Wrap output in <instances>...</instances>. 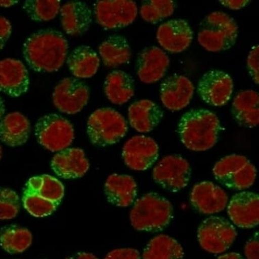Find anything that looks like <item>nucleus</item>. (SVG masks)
Instances as JSON below:
<instances>
[{"mask_svg": "<svg viewBox=\"0 0 259 259\" xmlns=\"http://www.w3.org/2000/svg\"><path fill=\"white\" fill-rule=\"evenodd\" d=\"M21 202L19 195L9 188H0V220H11L19 214Z\"/></svg>", "mask_w": 259, "mask_h": 259, "instance_id": "c9c22d12", "label": "nucleus"}, {"mask_svg": "<svg viewBox=\"0 0 259 259\" xmlns=\"http://www.w3.org/2000/svg\"><path fill=\"white\" fill-rule=\"evenodd\" d=\"M127 132V121L124 117L110 107L94 111L88 121V136L95 146L114 145L123 138Z\"/></svg>", "mask_w": 259, "mask_h": 259, "instance_id": "39448f33", "label": "nucleus"}, {"mask_svg": "<svg viewBox=\"0 0 259 259\" xmlns=\"http://www.w3.org/2000/svg\"><path fill=\"white\" fill-rule=\"evenodd\" d=\"M217 259H244V258L238 252H230L221 255Z\"/></svg>", "mask_w": 259, "mask_h": 259, "instance_id": "37998d69", "label": "nucleus"}, {"mask_svg": "<svg viewBox=\"0 0 259 259\" xmlns=\"http://www.w3.org/2000/svg\"><path fill=\"white\" fill-rule=\"evenodd\" d=\"M24 189L59 205L65 194V187L61 181L47 175L31 177Z\"/></svg>", "mask_w": 259, "mask_h": 259, "instance_id": "c756f323", "label": "nucleus"}, {"mask_svg": "<svg viewBox=\"0 0 259 259\" xmlns=\"http://www.w3.org/2000/svg\"><path fill=\"white\" fill-rule=\"evenodd\" d=\"M173 206L159 193H147L135 202L130 213L131 225L139 232H159L173 219Z\"/></svg>", "mask_w": 259, "mask_h": 259, "instance_id": "7ed1b4c3", "label": "nucleus"}, {"mask_svg": "<svg viewBox=\"0 0 259 259\" xmlns=\"http://www.w3.org/2000/svg\"><path fill=\"white\" fill-rule=\"evenodd\" d=\"M250 161L247 157L241 155H230L223 157L215 164L213 175L217 181L222 183L231 175L243 168Z\"/></svg>", "mask_w": 259, "mask_h": 259, "instance_id": "72a5a7b5", "label": "nucleus"}, {"mask_svg": "<svg viewBox=\"0 0 259 259\" xmlns=\"http://www.w3.org/2000/svg\"><path fill=\"white\" fill-rule=\"evenodd\" d=\"M169 64L170 59L162 50L156 47L145 48L137 57V75L143 83L157 82L164 76Z\"/></svg>", "mask_w": 259, "mask_h": 259, "instance_id": "a211bd4d", "label": "nucleus"}, {"mask_svg": "<svg viewBox=\"0 0 259 259\" xmlns=\"http://www.w3.org/2000/svg\"><path fill=\"white\" fill-rule=\"evenodd\" d=\"M234 90L233 79L228 73L220 70L208 71L199 81L197 91L207 104L223 106L230 100Z\"/></svg>", "mask_w": 259, "mask_h": 259, "instance_id": "9b49d317", "label": "nucleus"}, {"mask_svg": "<svg viewBox=\"0 0 259 259\" xmlns=\"http://www.w3.org/2000/svg\"><path fill=\"white\" fill-rule=\"evenodd\" d=\"M22 202L25 210L35 217L50 216L59 206V204L45 200L36 193L31 192L25 189H23Z\"/></svg>", "mask_w": 259, "mask_h": 259, "instance_id": "473e14b6", "label": "nucleus"}, {"mask_svg": "<svg viewBox=\"0 0 259 259\" xmlns=\"http://www.w3.org/2000/svg\"><path fill=\"white\" fill-rule=\"evenodd\" d=\"M105 259H141L140 253L131 248L115 249L106 255Z\"/></svg>", "mask_w": 259, "mask_h": 259, "instance_id": "4c0bfd02", "label": "nucleus"}, {"mask_svg": "<svg viewBox=\"0 0 259 259\" xmlns=\"http://www.w3.org/2000/svg\"><path fill=\"white\" fill-rule=\"evenodd\" d=\"M258 55V46L257 45L251 49L247 59V67H248V72L253 81L257 85L259 82Z\"/></svg>", "mask_w": 259, "mask_h": 259, "instance_id": "e433bc0d", "label": "nucleus"}, {"mask_svg": "<svg viewBox=\"0 0 259 259\" xmlns=\"http://www.w3.org/2000/svg\"><path fill=\"white\" fill-rule=\"evenodd\" d=\"M67 65L76 78H90L98 71L100 58L92 48L80 46L75 48L67 58Z\"/></svg>", "mask_w": 259, "mask_h": 259, "instance_id": "393cba45", "label": "nucleus"}, {"mask_svg": "<svg viewBox=\"0 0 259 259\" xmlns=\"http://www.w3.org/2000/svg\"><path fill=\"white\" fill-rule=\"evenodd\" d=\"M29 85V72L23 62L11 58L0 61V92L17 98L27 93Z\"/></svg>", "mask_w": 259, "mask_h": 259, "instance_id": "ddd939ff", "label": "nucleus"}, {"mask_svg": "<svg viewBox=\"0 0 259 259\" xmlns=\"http://www.w3.org/2000/svg\"><path fill=\"white\" fill-rule=\"evenodd\" d=\"M137 185L133 177L113 174L105 181L104 191L107 200L117 207H127L135 202L137 196Z\"/></svg>", "mask_w": 259, "mask_h": 259, "instance_id": "412c9836", "label": "nucleus"}, {"mask_svg": "<svg viewBox=\"0 0 259 259\" xmlns=\"http://www.w3.org/2000/svg\"><path fill=\"white\" fill-rule=\"evenodd\" d=\"M164 112L160 107L150 100L136 101L128 108L130 124L137 132L147 133L160 123Z\"/></svg>", "mask_w": 259, "mask_h": 259, "instance_id": "4be33fe9", "label": "nucleus"}, {"mask_svg": "<svg viewBox=\"0 0 259 259\" xmlns=\"http://www.w3.org/2000/svg\"><path fill=\"white\" fill-rule=\"evenodd\" d=\"M23 9L33 21H49L55 19L61 10V1H39L27 0L24 3Z\"/></svg>", "mask_w": 259, "mask_h": 259, "instance_id": "7c9ffc66", "label": "nucleus"}, {"mask_svg": "<svg viewBox=\"0 0 259 259\" xmlns=\"http://www.w3.org/2000/svg\"><path fill=\"white\" fill-rule=\"evenodd\" d=\"M37 142L52 152L68 148L74 140V128L70 121L56 113L44 115L35 125Z\"/></svg>", "mask_w": 259, "mask_h": 259, "instance_id": "423d86ee", "label": "nucleus"}, {"mask_svg": "<svg viewBox=\"0 0 259 259\" xmlns=\"http://www.w3.org/2000/svg\"><path fill=\"white\" fill-rule=\"evenodd\" d=\"M65 259H99L95 254L85 252H79L67 257Z\"/></svg>", "mask_w": 259, "mask_h": 259, "instance_id": "79ce46f5", "label": "nucleus"}, {"mask_svg": "<svg viewBox=\"0 0 259 259\" xmlns=\"http://www.w3.org/2000/svg\"><path fill=\"white\" fill-rule=\"evenodd\" d=\"M193 33L188 22L172 19L161 24L157 31V39L164 50L171 53H181L188 49Z\"/></svg>", "mask_w": 259, "mask_h": 259, "instance_id": "f3484780", "label": "nucleus"}, {"mask_svg": "<svg viewBox=\"0 0 259 259\" xmlns=\"http://www.w3.org/2000/svg\"><path fill=\"white\" fill-rule=\"evenodd\" d=\"M238 236L234 225L224 217L212 216L202 221L198 230L201 247L212 254L225 252Z\"/></svg>", "mask_w": 259, "mask_h": 259, "instance_id": "0eeeda50", "label": "nucleus"}, {"mask_svg": "<svg viewBox=\"0 0 259 259\" xmlns=\"http://www.w3.org/2000/svg\"><path fill=\"white\" fill-rule=\"evenodd\" d=\"M190 202L195 210L204 214L222 212L228 204V196L221 187L210 181L198 183L193 187Z\"/></svg>", "mask_w": 259, "mask_h": 259, "instance_id": "dca6fc26", "label": "nucleus"}, {"mask_svg": "<svg viewBox=\"0 0 259 259\" xmlns=\"http://www.w3.org/2000/svg\"><path fill=\"white\" fill-rule=\"evenodd\" d=\"M184 256L182 246L172 237L162 234L151 239L143 253V259H183Z\"/></svg>", "mask_w": 259, "mask_h": 259, "instance_id": "cd10ccee", "label": "nucleus"}, {"mask_svg": "<svg viewBox=\"0 0 259 259\" xmlns=\"http://www.w3.org/2000/svg\"><path fill=\"white\" fill-rule=\"evenodd\" d=\"M222 5L224 7L228 8V9L232 10H240L242 9L243 7H246L247 4L249 1H230V0H226V1H220Z\"/></svg>", "mask_w": 259, "mask_h": 259, "instance_id": "a19ab883", "label": "nucleus"}, {"mask_svg": "<svg viewBox=\"0 0 259 259\" xmlns=\"http://www.w3.org/2000/svg\"><path fill=\"white\" fill-rule=\"evenodd\" d=\"M259 234L256 232L246 242L244 252L247 259H259Z\"/></svg>", "mask_w": 259, "mask_h": 259, "instance_id": "58836bf2", "label": "nucleus"}, {"mask_svg": "<svg viewBox=\"0 0 259 259\" xmlns=\"http://www.w3.org/2000/svg\"><path fill=\"white\" fill-rule=\"evenodd\" d=\"M103 63L107 67H115L128 63L132 52L127 39L119 35H113L105 39L99 48Z\"/></svg>", "mask_w": 259, "mask_h": 259, "instance_id": "bb28decb", "label": "nucleus"}, {"mask_svg": "<svg viewBox=\"0 0 259 259\" xmlns=\"http://www.w3.org/2000/svg\"><path fill=\"white\" fill-rule=\"evenodd\" d=\"M12 33V25L3 16H0V51L5 47Z\"/></svg>", "mask_w": 259, "mask_h": 259, "instance_id": "ea45409f", "label": "nucleus"}, {"mask_svg": "<svg viewBox=\"0 0 259 259\" xmlns=\"http://www.w3.org/2000/svg\"><path fill=\"white\" fill-rule=\"evenodd\" d=\"M64 31L71 36H79L87 33L93 23V13L83 2L71 1L60 10Z\"/></svg>", "mask_w": 259, "mask_h": 259, "instance_id": "aec40b11", "label": "nucleus"}, {"mask_svg": "<svg viewBox=\"0 0 259 259\" xmlns=\"http://www.w3.org/2000/svg\"><path fill=\"white\" fill-rule=\"evenodd\" d=\"M191 170L188 161L179 155H168L153 168V179L163 189L179 192L188 185Z\"/></svg>", "mask_w": 259, "mask_h": 259, "instance_id": "6e6552de", "label": "nucleus"}, {"mask_svg": "<svg viewBox=\"0 0 259 259\" xmlns=\"http://www.w3.org/2000/svg\"><path fill=\"white\" fill-rule=\"evenodd\" d=\"M228 213L238 228H255L259 223L258 195L250 191L236 193L229 203Z\"/></svg>", "mask_w": 259, "mask_h": 259, "instance_id": "2eb2a0df", "label": "nucleus"}, {"mask_svg": "<svg viewBox=\"0 0 259 259\" xmlns=\"http://www.w3.org/2000/svg\"><path fill=\"white\" fill-rule=\"evenodd\" d=\"M194 85L188 77L174 74L161 82L159 93L161 103L170 111H180L191 102Z\"/></svg>", "mask_w": 259, "mask_h": 259, "instance_id": "4468645a", "label": "nucleus"}, {"mask_svg": "<svg viewBox=\"0 0 259 259\" xmlns=\"http://www.w3.org/2000/svg\"><path fill=\"white\" fill-rule=\"evenodd\" d=\"M256 177V169L249 161L243 168L231 175L221 184L228 188L235 190H243L249 188L254 184Z\"/></svg>", "mask_w": 259, "mask_h": 259, "instance_id": "f704fd0d", "label": "nucleus"}, {"mask_svg": "<svg viewBox=\"0 0 259 259\" xmlns=\"http://www.w3.org/2000/svg\"><path fill=\"white\" fill-rule=\"evenodd\" d=\"M90 98L89 87L76 77L62 79L54 90V105L59 111L73 115L82 110Z\"/></svg>", "mask_w": 259, "mask_h": 259, "instance_id": "9d476101", "label": "nucleus"}, {"mask_svg": "<svg viewBox=\"0 0 259 259\" xmlns=\"http://www.w3.org/2000/svg\"><path fill=\"white\" fill-rule=\"evenodd\" d=\"M51 168L58 177L73 179L84 176L90 164L82 149L68 147L55 155L52 159Z\"/></svg>", "mask_w": 259, "mask_h": 259, "instance_id": "6ab92c4d", "label": "nucleus"}, {"mask_svg": "<svg viewBox=\"0 0 259 259\" xmlns=\"http://www.w3.org/2000/svg\"><path fill=\"white\" fill-rule=\"evenodd\" d=\"M2 157H3V148H2L1 145H0V160H1Z\"/></svg>", "mask_w": 259, "mask_h": 259, "instance_id": "49530a36", "label": "nucleus"}, {"mask_svg": "<svg viewBox=\"0 0 259 259\" xmlns=\"http://www.w3.org/2000/svg\"><path fill=\"white\" fill-rule=\"evenodd\" d=\"M220 130V121L215 113L207 109H196L183 115L177 133L187 149L204 151L216 144Z\"/></svg>", "mask_w": 259, "mask_h": 259, "instance_id": "f03ea898", "label": "nucleus"}, {"mask_svg": "<svg viewBox=\"0 0 259 259\" xmlns=\"http://www.w3.org/2000/svg\"><path fill=\"white\" fill-rule=\"evenodd\" d=\"M33 242V235L27 228L16 225L5 226L0 230V246L11 254L27 250Z\"/></svg>", "mask_w": 259, "mask_h": 259, "instance_id": "c85d7f7f", "label": "nucleus"}, {"mask_svg": "<svg viewBox=\"0 0 259 259\" xmlns=\"http://www.w3.org/2000/svg\"><path fill=\"white\" fill-rule=\"evenodd\" d=\"M159 156V146L151 137L139 135L123 145L122 157L127 167L137 171L150 168Z\"/></svg>", "mask_w": 259, "mask_h": 259, "instance_id": "f8f14e48", "label": "nucleus"}, {"mask_svg": "<svg viewBox=\"0 0 259 259\" xmlns=\"http://www.w3.org/2000/svg\"><path fill=\"white\" fill-rule=\"evenodd\" d=\"M19 1H13V0H5V1H0V7L9 8L17 5Z\"/></svg>", "mask_w": 259, "mask_h": 259, "instance_id": "c03bdc74", "label": "nucleus"}, {"mask_svg": "<svg viewBox=\"0 0 259 259\" xmlns=\"http://www.w3.org/2000/svg\"><path fill=\"white\" fill-rule=\"evenodd\" d=\"M68 42L61 32L40 29L24 43L23 57L32 70L52 73L59 70L68 55Z\"/></svg>", "mask_w": 259, "mask_h": 259, "instance_id": "f257e3e1", "label": "nucleus"}, {"mask_svg": "<svg viewBox=\"0 0 259 259\" xmlns=\"http://www.w3.org/2000/svg\"><path fill=\"white\" fill-rule=\"evenodd\" d=\"M31 133V124L27 117L19 112H13L0 121V141L9 147L25 144Z\"/></svg>", "mask_w": 259, "mask_h": 259, "instance_id": "5701e85b", "label": "nucleus"}, {"mask_svg": "<svg viewBox=\"0 0 259 259\" xmlns=\"http://www.w3.org/2000/svg\"><path fill=\"white\" fill-rule=\"evenodd\" d=\"M232 113L241 126H257L259 123L258 93L252 90L239 93L233 101Z\"/></svg>", "mask_w": 259, "mask_h": 259, "instance_id": "b1692460", "label": "nucleus"}, {"mask_svg": "<svg viewBox=\"0 0 259 259\" xmlns=\"http://www.w3.org/2000/svg\"><path fill=\"white\" fill-rule=\"evenodd\" d=\"M104 91L107 99L113 104H124L135 95L134 79L125 71H111L105 78Z\"/></svg>", "mask_w": 259, "mask_h": 259, "instance_id": "a878e982", "label": "nucleus"}, {"mask_svg": "<svg viewBox=\"0 0 259 259\" xmlns=\"http://www.w3.org/2000/svg\"><path fill=\"white\" fill-rule=\"evenodd\" d=\"M97 23L107 29H122L131 25L138 15L137 3L129 0L98 1L94 5Z\"/></svg>", "mask_w": 259, "mask_h": 259, "instance_id": "1a4fd4ad", "label": "nucleus"}, {"mask_svg": "<svg viewBox=\"0 0 259 259\" xmlns=\"http://www.w3.org/2000/svg\"><path fill=\"white\" fill-rule=\"evenodd\" d=\"M6 112L5 105L3 99L0 97V121L3 118Z\"/></svg>", "mask_w": 259, "mask_h": 259, "instance_id": "a18cd8bd", "label": "nucleus"}, {"mask_svg": "<svg viewBox=\"0 0 259 259\" xmlns=\"http://www.w3.org/2000/svg\"><path fill=\"white\" fill-rule=\"evenodd\" d=\"M175 3L171 0L143 1L140 9L141 17L145 21L157 23L174 13Z\"/></svg>", "mask_w": 259, "mask_h": 259, "instance_id": "2f4dec72", "label": "nucleus"}, {"mask_svg": "<svg viewBox=\"0 0 259 259\" xmlns=\"http://www.w3.org/2000/svg\"><path fill=\"white\" fill-rule=\"evenodd\" d=\"M238 35V27L234 19L223 12H214L201 23L198 40L206 51L218 53L234 47Z\"/></svg>", "mask_w": 259, "mask_h": 259, "instance_id": "20e7f679", "label": "nucleus"}]
</instances>
